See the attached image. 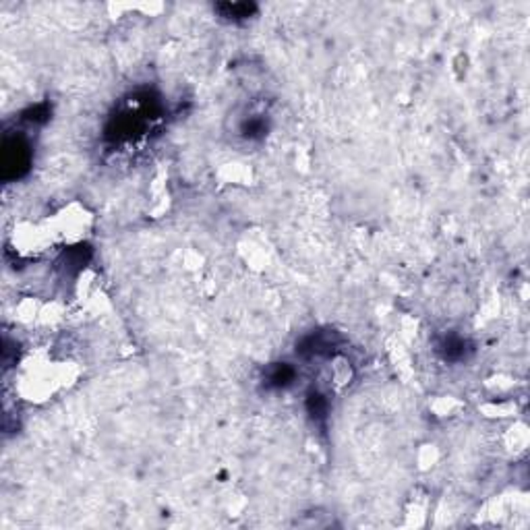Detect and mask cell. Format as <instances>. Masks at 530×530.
Listing matches in <instances>:
<instances>
[{
    "mask_svg": "<svg viewBox=\"0 0 530 530\" xmlns=\"http://www.w3.org/2000/svg\"><path fill=\"white\" fill-rule=\"evenodd\" d=\"M216 8H218V13H220L224 19H228V21H243V19H249V17L257 10V6L251 4V2H224V4H218Z\"/></svg>",
    "mask_w": 530,
    "mask_h": 530,
    "instance_id": "3",
    "label": "cell"
},
{
    "mask_svg": "<svg viewBox=\"0 0 530 530\" xmlns=\"http://www.w3.org/2000/svg\"><path fill=\"white\" fill-rule=\"evenodd\" d=\"M437 351L442 353L445 360H462L466 356L468 344L460 336H445L442 342L437 344Z\"/></svg>",
    "mask_w": 530,
    "mask_h": 530,
    "instance_id": "4",
    "label": "cell"
},
{
    "mask_svg": "<svg viewBox=\"0 0 530 530\" xmlns=\"http://www.w3.org/2000/svg\"><path fill=\"white\" fill-rule=\"evenodd\" d=\"M2 160H4V178H19L29 166L31 152L29 143L19 137H6L2 147Z\"/></svg>",
    "mask_w": 530,
    "mask_h": 530,
    "instance_id": "1",
    "label": "cell"
},
{
    "mask_svg": "<svg viewBox=\"0 0 530 530\" xmlns=\"http://www.w3.org/2000/svg\"><path fill=\"white\" fill-rule=\"evenodd\" d=\"M307 408H309V415L313 419H326V415H328V400H326V396L319 394V392L309 394Z\"/></svg>",
    "mask_w": 530,
    "mask_h": 530,
    "instance_id": "5",
    "label": "cell"
},
{
    "mask_svg": "<svg viewBox=\"0 0 530 530\" xmlns=\"http://www.w3.org/2000/svg\"><path fill=\"white\" fill-rule=\"evenodd\" d=\"M294 377H296V371H294L288 362H278V364H273V367L267 369V373H265V383H267L269 387L284 390V387H288V385L294 381Z\"/></svg>",
    "mask_w": 530,
    "mask_h": 530,
    "instance_id": "2",
    "label": "cell"
}]
</instances>
